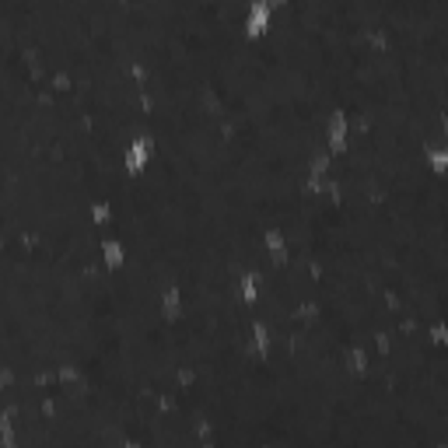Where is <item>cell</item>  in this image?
<instances>
[{
    "mask_svg": "<svg viewBox=\"0 0 448 448\" xmlns=\"http://www.w3.org/2000/svg\"><path fill=\"white\" fill-rule=\"evenodd\" d=\"M270 4H253V11H249V18H246V29H249V36H260L263 29H267V18H270Z\"/></svg>",
    "mask_w": 448,
    "mask_h": 448,
    "instance_id": "cell-1",
    "label": "cell"
}]
</instances>
